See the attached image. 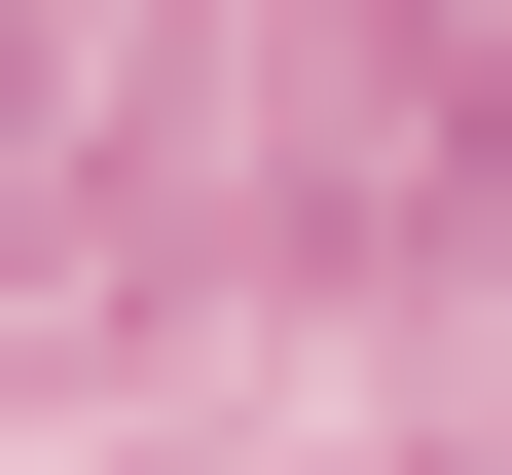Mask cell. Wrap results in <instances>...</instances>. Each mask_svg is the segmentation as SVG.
<instances>
[{
  "label": "cell",
  "mask_w": 512,
  "mask_h": 475,
  "mask_svg": "<svg viewBox=\"0 0 512 475\" xmlns=\"http://www.w3.org/2000/svg\"><path fill=\"white\" fill-rule=\"evenodd\" d=\"M0 147H37V37H0Z\"/></svg>",
  "instance_id": "obj_2"
},
{
  "label": "cell",
  "mask_w": 512,
  "mask_h": 475,
  "mask_svg": "<svg viewBox=\"0 0 512 475\" xmlns=\"http://www.w3.org/2000/svg\"><path fill=\"white\" fill-rule=\"evenodd\" d=\"M476 293H512V147H476Z\"/></svg>",
  "instance_id": "obj_1"
}]
</instances>
